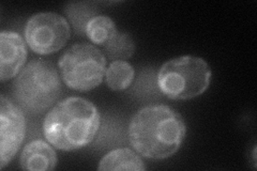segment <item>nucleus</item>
<instances>
[{
	"label": "nucleus",
	"instance_id": "obj_3",
	"mask_svg": "<svg viewBox=\"0 0 257 171\" xmlns=\"http://www.w3.org/2000/svg\"><path fill=\"white\" fill-rule=\"evenodd\" d=\"M61 81L53 64L43 59L31 60L13 83V97L29 115H39L58 100Z\"/></svg>",
	"mask_w": 257,
	"mask_h": 171
},
{
	"label": "nucleus",
	"instance_id": "obj_7",
	"mask_svg": "<svg viewBox=\"0 0 257 171\" xmlns=\"http://www.w3.org/2000/svg\"><path fill=\"white\" fill-rule=\"evenodd\" d=\"M26 133V118L18 104L2 94L0 103V169L15 157Z\"/></svg>",
	"mask_w": 257,
	"mask_h": 171
},
{
	"label": "nucleus",
	"instance_id": "obj_9",
	"mask_svg": "<svg viewBox=\"0 0 257 171\" xmlns=\"http://www.w3.org/2000/svg\"><path fill=\"white\" fill-rule=\"evenodd\" d=\"M57 155L50 142L37 139L27 143L23 149L20 164L24 170L47 171L57 165Z\"/></svg>",
	"mask_w": 257,
	"mask_h": 171
},
{
	"label": "nucleus",
	"instance_id": "obj_8",
	"mask_svg": "<svg viewBox=\"0 0 257 171\" xmlns=\"http://www.w3.org/2000/svg\"><path fill=\"white\" fill-rule=\"evenodd\" d=\"M26 58L27 48L21 35L3 31L0 34V80L5 83L18 76Z\"/></svg>",
	"mask_w": 257,
	"mask_h": 171
},
{
	"label": "nucleus",
	"instance_id": "obj_2",
	"mask_svg": "<svg viewBox=\"0 0 257 171\" xmlns=\"http://www.w3.org/2000/svg\"><path fill=\"white\" fill-rule=\"evenodd\" d=\"M94 104L84 97H67L48 111L43 123L45 139L56 149L75 151L89 144L100 128Z\"/></svg>",
	"mask_w": 257,
	"mask_h": 171
},
{
	"label": "nucleus",
	"instance_id": "obj_4",
	"mask_svg": "<svg viewBox=\"0 0 257 171\" xmlns=\"http://www.w3.org/2000/svg\"><path fill=\"white\" fill-rule=\"evenodd\" d=\"M211 69L203 58L181 56L168 60L158 72L160 91L171 100H191L210 85Z\"/></svg>",
	"mask_w": 257,
	"mask_h": 171
},
{
	"label": "nucleus",
	"instance_id": "obj_11",
	"mask_svg": "<svg viewBox=\"0 0 257 171\" xmlns=\"http://www.w3.org/2000/svg\"><path fill=\"white\" fill-rule=\"evenodd\" d=\"M135 76L134 68L125 60L112 61L105 72V81L112 91H122L131 86Z\"/></svg>",
	"mask_w": 257,
	"mask_h": 171
},
{
	"label": "nucleus",
	"instance_id": "obj_14",
	"mask_svg": "<svg viewBox=\"0 0 257 171\" xmlns=\"http://www.w3.org/2000/svg\"><path fill=\"white\" fill-rule=\"evenodd\" d=\"M96 8L88 3H72L67 5L66 14L79 34H85L88 22L96 16Z\"/></svg>",
	"mask_w": 257,
	"mask_h": 171
},
{
	"label": "nucleus",
	"instance_id": "obj_13",
	"mask_svg": "<svg viewBox=\"0 0 257 171\" xmlns=\"http://www.w3.org/2000/svg\"><path fill=\"white\" fill-rule=\"evenodd\" d=\"M105 52L111 60H126L131 58L135 52V43L127 32L117 31L105 45Z\"/></svg>",
	"mask_w": 257,
	"mask_h": 171
},
{
	"label": "nucleus",
	"instance_id": "obj_5",
	"mask_svg": "<svg viewBox=\"0 0 257 171\" xmlns=\"http://www.w3.org/2000/svg\"><path fill=\"white\" fill-rule=\"evenodd\" d=\"M58 68L66 86L85 92L101 85L105 77L106 58L92 44H74L62 54Z\"/></svg>",
	"mask_w": 257,
	"mask_h": 171
},
{
	"label": "nucleus",
	"instance_id": "obj_12",
	"mask_svg": "<svg viewBox=\"0 0 257 171\" xmlns=\"http://www.w3.org/2000/svg\"><path fill=\"white\" fill-rule=\"evenodd\" d=\"M114 21L106 15H96L88 22L85 35L92 43L105 46L108 41L117 34Z\"/></svg>",
	"mask_w": 257,
	"mask_h": 171
},
{
	"label": "nucleus",
	"instance_id": "obj_10",
	"mask_svg": "<svg viewBox=\"0 0 257 171\" xmlns=\"http://www.w3.org/2000/svg\"><path fill=\"white\" fill-rule=\"evenodd\" d=\"M98 170L144 171L146 170V166L138 153L131 149L120 148L112 150L103 156L99 162Z\"/></svg>",
	"mask_w": 257,
	"mask_h": 171
},
{
	"label": "nucleus",
	"instance_id": "obj_1",
	"mask_svg": "<svg viewBox=\"0 0 257 171\" xmlns=\"http://www.w3.org/2000/svg\"><path fill=\"white\" fill-rule=\"evenodd\" d=\"M187 125L178 112L166 105H149L133 116L128 140L134 150L150 159H164L180 149Z\"/></svg>",
	"mask_w": 257,
	"mask_h": 171
},
{
	"label": "nucleus",
	"instance_id": "obj_6",
	"mask_svg": "<svg viewBox=\"0 0 257 171\" xmlns=\"http://www.w3.org/2000/svg\"><path fill=\"white\" fill-rule=\"evenodd\" d=\"M71 29L67 20L54 12L32 15L25 27V39L31 51L39 55L57 53L68 43Z\"/></svg>",
	"mask_w": 257,
	"mask_h": 171
}]
</instances>
